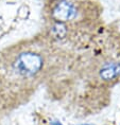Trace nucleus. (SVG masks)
<instances>
[{"label": "nucleus", "mask_w": 120, "mask_h": 125, "mask_svg": "<svg viewBox=\"0 0 120 125\" xmlns=\"http://www.w3.org/2000/svg\"><path fill=\"white\" fill-rule=\"evenodd\" d=\"M43 57L34 52L20 53L13 62L15 72L24 77L34 76L43 68Z\"/></svg>", "instance_id": "1"}, {"label": "nucleus", "mask_w": 120, "mask_h": 125, "mask_svg": "<svg viewBox=\"0 0 120 125\" xmlns=\"http://www.w3.org/2000/svg\"><path fill=\"white\" fill-rule=\"evenodd\" d=\"M77 16V8L68 0H60L52 10V17L58 22L72 20Z\"/></svg>", "instance_id": "2"}, {"label": "nucleus", "mask_w": 120, "mask_h": 125, "mask_svg": "<svg viewBox=\"0 0 120 125\" xmlns=\"http://www.w3.org/2000/svg\"><path fill=\"white\" fill-rule=\"evenodd\" d=\"M120 76V62H107L100 69V77L103 81H114Z\"/></svg>", "instance_id": "3"}, {"label": "nucleus", "mask_w": 120, "mask_h": 125, "mask_svg": "<svg viewBox=\"0 0 120 125\" xmlns=\"http://www.w3.org/2000/svg\"><path fill=\"white\" fill-rule=\"evenodd\" d=\"M52 32L55 35V37H58V38H62V37H64L65 34H66L65 26H63L61 22H58L56 24H54Z\"/></svg>", "instance_id": "4"}]
</instances>
